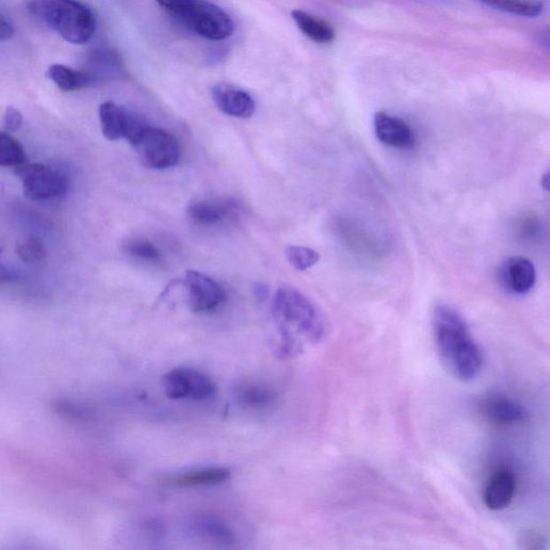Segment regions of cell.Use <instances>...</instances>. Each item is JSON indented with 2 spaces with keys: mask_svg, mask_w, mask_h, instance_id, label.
I'll return each instance as SVG.
<instances>
[{
  "mask_svg": "<svg viewBox=\"0 0 550 550\" xmlns=\"http://www.w3.org/2000/svg\"><path fill=\"white\" fill-rule=\"evenodd\" d=\"M432 328L437 354L448 373L461 381L475 380L483 370V353L460 313L451 305L437 304Z\"/></svg>",
  "mask_w": 550,
  "mask_h": 550,
  "instance_id": "obj_1",
  "label": "cell"
},
{
  "mask_svg": "<svg viewBox=\"0 0 550 550\" xmlns=\"http://www.w3.org/2000/svg\"><path fill=\"white\" fill-rule=\"evenodd\" d=\"M272 310L282 335L281 350L287 358L302 353L307 346L318 344L324 338L326 327L322 314L298 289L279 288L273 299Z\"/></svg>",
  "mask_w": 550,
  "mask_h": 550,
  "instance_id": "obj_2",
  "label": "cell"
},
{
  "mask_svg": "<svg viewBox=\"0 0 550 550\" xmlns=\"http://www.w3.org/2000/svg\"><path fill=\"white\" fill-rule=\"evenodd\" d=\"M28 6L67 43L83 44L93 38L96 19L79 0H30Z\"/></svg>",
  "mask_w": 550,
  "mask_h": 550,
  "instance_id": "obj_3",
  "label": "cell"
},
{
  "mask_svg": "<svg viewBox=\"0 0 550 550\" xmlns=\"http://www.w3.org/2000/svg\"><path fill=\"white\" fill-rule=\"evenodd\" d=\"M130 144L134 146L139 159L153 169H168L180 161L179 142L170 132L145 123Z\"/></svg>",
  "mask_w": 550,
  "mask_h": 550,
  "instance_id": "obj_4",
  "label": "cell"
},
{
  "mask_svg": "<svg viewBox=\"0 0 550 550\" xmlns=\"http://www.w3.org/2000/svg\"><path fill=\"white\" fill-rule=\"evenodd\" d=\"M17 176L23 182L25 196L33 201H44L64 196L68 181L63 173L43 164L17 167Z\"/></svg>",
  "mask_w": 550,
  "mask_h": 550,
  "instance_id": "obj_5",
  "label": "cell"
},
{
  "mask_svg": "<svg viewBox=\"0 0 550 550\" xmlns=\"http://www.w3.org/2000/svg\"><path fill=\"white\" fill-rule=\"evenodd\" d=\"M162 383L166 396L172 400L207 401L216 394V387L208 376L185 366L168 372Z\"/></svg>",
  "mask_w": 550,
  "mask_h": 550,
  "instance_id": "obj_6",
  "label": "cell"
},
{
  "mask_svg": "<svg viewBox=\"0 0 550 550\" xmlns=\"http://www.w3.org/2000/svg\"><path fill=\"white\" fill-rule=\"evenodd\" d=\"M185 21L193 32L213 42H222L234 32V25L229 14L216 4L203 0Z\"/></svg>",
  "mask_w": 550,
  "mask_h": 550,
  "instance_id": "obj_7",
  "label": "cell"
},
{
  "mask_svg": "<svg viewBox=\"0 0 550 550\" xmlns=\"http://www.w3.org/2000/svg\"><path fill=\"white\" fill-rule=\"evenodd\" d=\"M188 304L192 312L207 313L225 300V292L216 279L195 270H188L185 278Z\"/></svg>",
  "mask_w": 550,
  "mask_h": 550,
  "instance_id": "obj_8",
  "label": "cell"
},
{
  "mask_svg": "<svg viewBox=\"0 0 550 550\" xmlns=\"http://www.w3.org/2000/svg\"><path fill=\"white\" fill-rule=\"evenodd\" d=\"M99 120L104 136L111 141H130L145 124L139 117L112 101L100 106Z\"/></svg>",
  "mask_w": 550,
  "mask_h": 550,
  "instance_id": "obj_9",
  "label": "cell"
},
{
  "mask_svg": "<svg viewBox=\"0 0 550 550\" xmlns=\"http://www.w3.org/2000/svg\"><path fill=\"white\" fill-rule=\"evenodd\" d=\"M498 279L507 293L522 296L531 292L536 285V267L528 258L509 257L499 267Z\"/></svg>",
  "mask_w": 550,
  "mask_h": 550,
  "instance_id": "obj_10",
  "label": "cell"
},
{
  "mask_svg": "<svg viewBox=\"0 0 550 550\" xmlns=\"http://www.w3.org/2000/svg\"><path fill=\"white\" fill-rule=\"evenodd\" d=\"M376 138L385 145L399 150H410L416 144L414 130L398 116L378 112L374 116Z\"/></svg>",
  "mask_w": 550,
  "mask_h": 550,
  "instance_id": "obj_11",
  "label": "cell"
},
{
  "mask_svg": "<svg viewBox=\"0 0 550 550\" xmlns=\"http://www.w3.org/2000/svg\"><path fill=\"white\" fill-rule=\"evenodd\" d=\"M214 104L226 115L237 119H249L255 112V101L251 95L237 86L218 83L211 90Z\"/></svg>",
  "mask_w": 550,
  "mask_h": 550,
  "instance_id": "obj_12",
  "label": "cell"
},
{
  "mask_svg": "<svg viewBox=\"0 0 550 550\" xmlns=\"http://www.w3.org/2000/svg\"><path fill=\"white\" fill-rule=\"evenodd\" d=\"M516 491L515 475L509 468H501L489 477L483 488V500L491 511H501L511 506Z\"/></svg>",
  "mask_w": 550,
  "mask_h": 550,
  "instance_id": "obj_13",
  "label": "cell"
},
{
  "mask_svg": "<svg viewBox=\"0 0 550 550\" xmlns=\"http://www.w3.org/2000/svg\"><path fill=\"white\" fill-rule=\"evenodd\" d=\"M482 414L493 425L509 427L521 424L527 417L526 409L507 396L493 395L482 402Z\"/></svg>",
  "mask_w": 550,
  "mask_h": 550,
  "instance_id": "obj_14",
  "label": "cell"
},
{
  "mask_svg": "<svg viewBox=\"0 0 550 550\" xmlns=\"http://www.w3.org/2000/svg\"><path fill=\"white\" fill-rule=\"evenodd\" d=\"M239 206L231 200H200L187 208L191 220L200 226H216L237 216Z\"/></svg>",
  "mask_w": 550,
  "mask_h": 550,
  "instance_id": "obj_15",
  "label": "cell"
},
{
  "mask_svg": "<svg viewBox=\"0 0 550 550\" xmlns=\"http://www.w3.org/2000/svg\"><path fill=\"white\" fill-rule=\"evenodd\" d=\"M231 475L225 468H203L167 476L161 483L177 488L217 486L231 480Z\"/></svg>",
  "mask_w": 550,
  "mask_h": 550,
  "instance_id": "obj_16",
  "label": "cell"
},
{
  "mask_svg": "<svg viewBox=\"0 0 550 550\" xmlns=\"http://www.w3.org/2000/svg\"><path fill=\"white\" fill-rule=\"evenodd\" d=\"M48 78L64 91H75L93 86L98 82L89 71L75 70L65 65L50 66Z\"/></svg>",
  "mask_w": 550,
  "mask_h": 550,
  "instance_id": "obj_17",
  "label": "cell"
},
{
  "mask_svg": "<svg viewBox=\"0 0 550 550\" xmlns=\"http://www.w3.org/2000/svg\"><path fill=\"white\" fill-rule=\"evenodd\" d=\"M292 17L298 28L312 42L322 44L334 42L335 38L334 29L324 20L304 12L302 10H295Z\"/></svg>",
  "mask_w": 550,
  "mask_h": 550,
  "instance_id": "obj_18",
  "label": "cell"
},
{
  "mask_svg": "<svg viewBox=\"0 0 550 550\" xmlns=\"http://www.w3.org/2000/svg\"><path fill=\"white\" fill-rule=\"evenodd\" d=\"M191 532L193 536L205 541L231 545L236 541L232 529L221 521L212 517H200L191 524Z\"/></svg>",
  "mask_w": 550,
  "mask_h": 550,
  "instance_id": "obj_19",
  "label": "cell"
},
{
  "mask_svg": "<svg viewBox=\"0 0 550 550\" xmlns=\"http://www.w3.org/2000/svg\"><path fill=\"white\" fill-rule=\"evenodd\" d=\"M278 396L269 387L256 383H244L237 387L238 404L248 410H263L277 401Z\"/></svg>",
  "mask_w": 550,
  "mask_h": 550,
  "instance_id": "obj_20",
  "label": "cell"
},
{
  "mask_svg": "<svg viewBox=\"0 0 550 550\" xmlns=\"http://www.w3.org/2000/svg\"><path fill=\"white\" fill-rule=\"evenodd\" d=\"M481 2L488 7L521 17L533 18L543 12V4L534 0H481Z\"/></svg>",
  "mask_w": 550,
  "mask_h": 550,
  "instance_id": "obj_21",
  "label": "cell"
},
{
  "mask_svg": "<svg viewBox=\"0 0 550 550\" xmlns=\"http://www.w3.org/2000/svg\"><path fill=\"white\" fill-rule=\"evenodd\" d=\"M24 147L12 136L0 131V166L20 167L27 162Z\"/></svg>",
  "mask_w": 550,
  "mask_h": 550,
  "instance_id": "obj_22",
  "label": "cell"
},
{
  "mask_svg": "<svg viewBox=\"0 0 550 550\" xmlns=\"http://www.w3.org/2000/svg\"><path fill=\"white\" fill-rule=\"evenodd\" d=\"M285 255H287L288 263L299 271L312 268L319 261V254L305 247L290 246L287 248Z\"/></svg>",
  "mask_w": 550,
  "mask_h": 550,
  "instance_id": "obj_23",
  "label": "cell"
},
{
  "mask_svg": "<svg viewBox=\"0 0 550 550\" xmlns=\"http://www.w3.org/2000/svg\"><path fill=\"white\" fill-rule=\"evenodd\" d=\"M17 253L23 262L28 263L42 262L47 255L44 244L35 237H28L20 242L17 246Z\"/></svg>",
  "mask_w": 550,
  "mask_h": 550,
  "instance_id": "obj_24",
  "label": "cell"
},
{
  "mask_svg": "<svg viewBox=\"0 0 550 550\" xmlns=\"http://www.w3.org/2000/svg\"><path fill=\"white\" fill-rule=\"evenodd\" d=\"M125 251L145 262H159L161 258L160 249L145 239H132L125 244Z\"/></svg>",
  "mask_w": 550,
  "mask_h": 550,
  "instance_id": "obj_25",
  "label": "cell"
},
{
  "mask_svg": "<svg viewBox=\"0 0 550 550\" xmlns=\"http://www.w3.org/2000/svg\"><path fill=\"white\" fill-rule=\"evenodd\" d=\"M157 3L177 17L185 20L200 0H157Z\"/></svg>",
  "mask_w": 550,
  "mask_h": 550,
  "instance_id": "obj_26",
  "label": "cell"
},
{
  "mask_svg": "<svg viewBox=\"0 0 550 550\" xmlns=\"http://www.w3.org/2000/svg\"><path fill=\"white\" fill-rule=\"evenodd\" d=\"M4 124L9 131H17L21 129L23 124L21 112L15 109L14 106H8L6 112H4Z\"/></svg>",
  "mask_w": 550,
  "mask_h": 550,
  "instance_id": "obj_27",
  "label": "cell"
},
{
  "mask_svg": "<svg viewBox=\"0 0 550 550\" xmlns=\"http://www.w3.org/2000/svg\"><path fill=\"white\" fill-rule=\"evenodd\" d=\"M546 542L542 533L536 531H530L526 533V536L522 538L524 548L536 549L542 548V544Z\"/></svg>",
  "mask_w": 550,
  "mask_h": 550,
  "instance_id": "obj_28",
  "label": "cell"
},
{
  "mask_svg": "<svg viewBox=\"0 0 550 550\" xmlns=\"http://www.w3.org/2000/svg\"><path fill=\"white\" fill-rule=\"evenodd\" d=\"M14 35V28L7 20L0 17V43L7 42L12 39Z\"/></svg>",
  "mask_w": 550,
  "mask_h": 550,
  "instance_id": "obj_29",
  "label": "cell"
},
{
  "mask_svg": "<svg viewBox=\"0 0 550 550\" xmlns=\"http://www.w3.org/2000/svg\"><path fill=\"white\" fill-rule=\"evenodd\" d=\"M18 279L14 270L0 263V284L10 283Z\"/></svg>",
  "mask_w": 550,
  "mask_h": 550,
  "instance_id": "obj_30",
  "label": "cell"
}]
</instances>
